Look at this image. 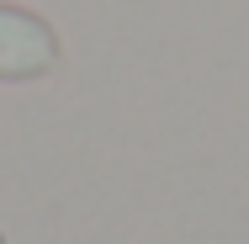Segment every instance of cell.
I'll return each instance as SVG.
<instances>
[{
	"label": "cell",
	"mask_w": 249,
	"mask_h": 244,
	"mask_svg": "<svg viewBox=\"0 0 249 244\" xmlns=\"http://www.w3.org/2000/svg\"><path fill=\"white\" fill-rule=\"evenodd\" d=\"M53 64V32L27 11L0 5V80H27Z\"/></svg>",
	"instance_id": "1"
}]
</instances>
